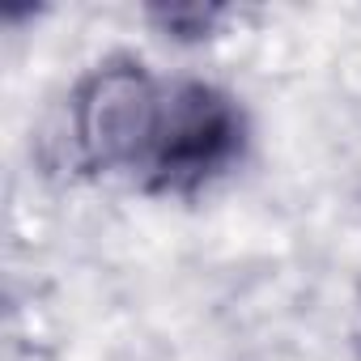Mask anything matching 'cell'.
Instances as JSON below:
<instances>
[{"label":"cell","mask_w":361,"mask_h":361,"mask_svg":"<svg viewBox=\"0 0 361 361\" xmlns=\"http://www.w3.org/2000/svg\"><path fill=\"white\" fill-rule=\"evenodd\" d=\"M161 85L140 64H106L90 73L73 98V136L90 170H136L149 140Z\"/></svg>","instance_id":"2"},{"label":"cell","mask_w":361,"mask_h":361,"mask_svg":"<svg viewBox=\"0 0 361 361\" xmlns=\"http://www.w3.org/2000/svg\"><path fill=\"white\" fill-rule=\"evenodd\" d=\"M149 18L174 39H209V30L226 13L213 9V5H157V9H149Z\"/></svg>","instance_id":"3"},{"label":"cell","mask_w":361,"mask_h":361,"mask_svg":"<svg viewBox=\"0 0 361 361\" xmlns=\"http://www.w3.org/2000/svg\"><path fill=\"white\" fill-rule=\"evenodd\" d=\"M247 145L243 106L209 81L161 85L149 140L132 178L153 196H192L221 178Z\"/></svg>","instance_id":"1"}]
</instances>
